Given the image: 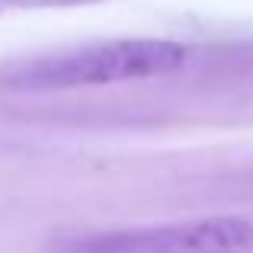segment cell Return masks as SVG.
I'll return each instance as SVG.
<instances>
[{
  "mask_svg": "<svg viewBox=\"0 0 253 253\" xmlns=\"http://www.w3.org/2000/svg\"><path fill=\"white\" fill-rule=\"evenodd\" d=\"M189 48L173 39H106L71 48L19 55L0 64V86L10 93H55L77 86L167 77L186 68Z\"/></svg>",
  "mask_w": 253,
  "mask_h": 253,
  "instance_id": "1",
  "label": "cell"
},
{
  "mask_svg": "<svg viewBox=\"0 0 253 253\" xmlns=\"http://www.w3.org/2000/svg\"><path fill=\"white\" fill-rule=\"evenodd\" d=\"M55 253H253V221L211 215L148 228L90 231L58 241Z\"/></svg>",
  "mask_w": 253,
  "mask_h": 253,
  "instance_id": "2",
  "label": "cell"
},
{
  "mask_svg": "<svg viewBox=\"0 0 253 253\" xmlns=\"http://www.w3.org/2000/svg\"><path fill=\"white\" fill-rule=\"evenodd\" d=\"M93 3H103V0H0V16L29 10H74V6H93Z\"/></svg>",
  "mask_w": 253,
  "mask_h": 253,
  "instance_id": "3",
  "label": "cell"
}]
</instances>
